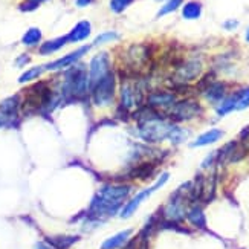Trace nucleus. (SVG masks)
<instances>
[{
	"label": "nucleus",
	"instance_id": "13",
	"mask_svg": "<svg viewBox=\"0 0 249 249\" xmlns=\"http://www.w3.org/2000/svg\"><path fill=\"white\" fill-rule=\"evenodd\" d=\"M90 34H92V25L88 20H81L71 29V32L66 37L69 43H80V41L88 40Z\"/></svg>",
	"mask_w": 249,
	"mask_h": 249
},
{
	"label": "nucleus",
	"instance_id": "1",
	"mask_svg": "<svg viewBox=\"0 0 249 249\" xmlns=\"http://www.w3.org/2000/svg\"><path fill=\"white\" fill-rule=\"evenodd\" d=\"M132 194L128 183H106L96 191L89 207V219L103 223L106 219L113 217L124 207L125 200Z\"/></svg>",
	"mask_w": 249,
	"mask_h": 249
},
{
	"label": "nucleus",
	"instance_id": "2",
	"mask_svg": "<svg viewBox=\"0 0 249 249\" xmlns=\"http://www.w3.org/2000/svg\"><path fill=\"white\" fill-rule=\"evenodd\" d=\"M58 93L61 95L63 101H75L84 100L89 95V77L88 68L83 64H73L69 69L63 71V78L58 84Z\"/></svg>",
	"mask_w": 249,
	"mask_h": 249
},
{
	"label": "nucleus",
	"instance_id": "27",
	"mask_svg": "<svg viewBox=\"0 0 249 249\" xmlns=\"http://www.w3.org/2000/svg\"><path fill=\"white\" fill-rule=\"evenodd\" d=\"M135 0H110V11L115 14H121Z\"/></svg>",
	"mask_w": 249,
	"mask_h": 249
},
{
	"label": "nucleus",
	"instance_id": "11",
	"mask_svg": "<svg viewBox=\"0 0 249 249\" xmlns=\"http://www.w3.org/2000/svg\"><path fill=\"white\" fill-rule=\"evenodd\" d=\"M150 58V52L147 49V46L144 45H133L130 46L127 53H125V63L128 68H141L148 61Z\"/></svg>",
	"mask_w": 249,
	"mask_h": 249
},
{
	"label": "nucleus",
	"instance_id": "9",
	"mask_svg": "<svg viewBox=\"0 0 249 249\" xmlns=\"http://www.w3.org/2000/svg\"><path fill=\"white\" fill-rule=\"evenodd\" d=\"M92 49L90 45H84L78 49L72 51L71 53H66V55H63L57 60H53L48 64H45V69L46 72H58V71H66L69 69L71 66H73V64H77L86 53H88L89 51Z\"/></svg>",
	"mask_w": 249,
	"mask_h": 249
},
{
	"label": "nucleus",
	"instance_id": "29",
	"mask_svg": "<svg viewBox=\"0 0 249 249\" xmlns=\"http://www.w3.org/2000/svg\"><path fill=\"white\" fill-rule=\"evenodd\" d=\"M29 61H31V57L28 53H20V55L16 58L14 64H16V68H25V66H28Z\"/></svg>",
	"mask_w": 249,
	"mask_h": 249
},
{
	"label": "nucleus",
	"instance_id": "26",
	"mask_svg": "<svg viewBox=\"0 0 249 249\" xmlns=\"http://www.w3.org/2000/svg\"><path fill=\"white\" fill-rule=\"evenodd\" d=\"M182 5H183V0H167V2L162 5L160 9L158 11V18L175 13V11H178Z\"/></svg>",
	"mask_w": 249,
	"mask_h": 249
},
{
	"label": "nucleus",
	"instance_id": "6",
	"mask_svg": "<svg viewBox=\"0 0 249 249\" xmlns=\"http://www.w3.org/2000/svg\"><path fill=\"white\" fill-rule=\"evenodd\" d=\"M21 98L20 95H11L0 101V128H14L20 123Z\"/></svg>",
	"mask_w": 249,
	"mask_h": 249
},
{
	"label": "nucleus",
	"instance_id": "19",
	"mask_svg": "<svg viewBox=\"0 0 249 249\" xmlns=\"http://www.w3.org/2000/svg\"><path fill=\"white\" fill-rule=\"evenodd\" d=\"M41 38L43 34L38 28H29L23 34V37H21V45L26 48H37L41 45Z\"/></svg>",
	"mask_w": 249,
	"mask_h": 249
},
{
	"label": "nucleus",
	"instance_id": "8",
	"mask_svg": "<svg viewBox=\"0 0 249 249\" xmlns=\"http://www.w3.org/2000/svg\"><path fill=\"white\" fill-rule=\"evenodd\" d=\"M203 71V64L199 58H191V60H187L183 61L182 64L176 68V72H175V81L178 84H188L194 80H197L200 77V73Z\"/></svg>",
	"mask_w": 249,
	"mask_h": 249
},
{
	"label": "nucleus",
	"instance_id": "24",
	"mask_svg": "<svg viewBox=\"0 0 249 249\" xmlns=\"http://www.w3.org/2000/svg\"><path fill=\"white\" fill-rule=\"evenodd\" d=\"M235 96V110H246L249 109V88H242L234 92Z\"/></svg>",
	"mask_w": 249,
	"mask_h": 249
},
{
	"label": "nucleus",
	"instance_id": "5",
	"mask_svg": "<svg viewBox=\"0 0 249 249\" xmlns=\"http://www.w3.org/2000/svg\"><path fill=\"white\" fill-rule=\"evenodd\" d=\"M168 178H170V175L168 173H162V175L156 179V182L153 183L151 187H148V188H145V190H142V191H139L138 194H135V196L130 199V200H127L125 203H124V207H123V210L120 211V217L121 219H128V217H132V215L136 213V210L141 207V203H142L144 200H147L151 194L153 193H156L159 188H162L165 185V183L168 182Z\"/></svg>",
	"mask_w": 249,
	"mask_h": 249
},
{
	"label": "nucleus",
	"instance_id": "25",
	"mask_svg": "<svg viewBox=\"0 0 249 249\" xmlns=\"http://www.w3.org/2000/svg\"><path fill=\"white\" fill-rule=\"evenodd\" d=\"M120 38V34L115 31H106V32H101L100 36H96L93 43H92V48L93 46H103V45H107V43H112V41H116Z\"/></svg>",
	"mask_w": 249,
	"mask_h": 249
},
{
	"label": "nucleus",
	"instance_id": "15",
	"mask_svg": "<svg viewBox=\"0 0 249 249\" xmlns=\"http://www.w3.org/2000/svg\"><path fill=\"white\" fill-rule=\"evenodd\" d=\"M222 138H223V132L220 128H210V130L203 132L202 135H199L196 139H194V142H191L190 147H193V148L207 147V145H211L214 142H219Z\"/></svg>",
	"mask_w": 249,
	"mask_h": 249
},
{
	"label": "nucleus",
	"instance_id": "12",
	"mask_svg": "<svg viewBox=\"0 0 249 249\" xmlns=\"http://www.w3.org/2000/svg\"><path fill=\"white\" fill-rule=\"evenodd\" d=\"M202 93H203L205 100H207L208 103L217 106L225 98V96H226V84L223 81H215V80H213L210 84H207L202 89Z\"/></svg>",
	"mask_w": 249,
	"mask_h": 249
},
{
	"label": "nucleus",
	"instance_id": "14",
	"mask_svg": "<svg viewBox=\"0 0 249 249\" xmlns=\"http://www.w3.org/2000/svg\"><path fill=\"white\" fill-rule=\"evenodd\" d=\"M132 234H133V230H124V231L116 232L112 237H109V239H106L101 243L100 249H123L128 243Z\"/></svg>",
	"mask_w": 249,
	"mask_h": 249
},
{
	"label": "nucleus",
	"instance_id": "28",
	"mask_svg": "<svg viewBox=\"0 0 249 249\" xmlns=\"http://www.w3.org/2000/svg\"><path fill=\"white\" fill-rule=\"evenodd\" d=\"M45 2H48V0H23V2L18 5V9L23 11V13H32V11H36Z\"/></svg>",
	"mask_w": 249,
	"mask_h": 249
},
{
	"label": "nucleus",
	"instance_id": "31",
	"mask_svg": "<svg viewBox=\"0 0 249 249\" xmlns=\"http://www.w3.org/2000/svg\"><path fill=\"white\" fill-rule=\"evenodd\" d=\"M92 2L93 0H75V5H77L78 8H86V6H89Z\"/></svg>",
	"mask_w": 249,
	"mask_h": 249
},
{
	"label": "nucleus",
	"instance_id": "23",
	"mask_svg": "<svg viewBox=\"0 0 249 249\" xmlns=\"http://www.w3.org/2000/svg\"><path fill=\"white\" fill-rule=\"evenodd\" d=\"M235 110V96L234 93L231 95H226L225 98L215 106V112H217L219 116H225V115H228L231 112Z\"/></svg>",
	"mask_w": 249,
	"mask_h": 249
},
{
	"label": "nucleus",
	"instance_id": "17",
	"mask_svg": "<svg viewBox=\"0 0 249 249\" xmlns=\"http://www.w3.org/2000/svg\"><path fill=\"white\" fill-rule=\"evenodd\" d=\"M190 138V130L185 128V127H180L179 124H175L173 123L171 128H170V133H168V138L167 141H170V142L173 145H180L183 142H187Z\"/></svg>",
	"mask_w": 249,
	"mask_h": 249
},
{
	"label": "nucleus",
	"instance_id": "3",
	"mask_svg": "<svg viewBox=\"0 0 249 249\" xmlns=\"http://www.w3.org/2000/svg\"><path fill=\"white\" fill-rule=\"evenodd\" d=\"M116 75L112 71L90 88L89 93L92 96V104L96 107H110L116 96Z\"/></svg>",
	"mask_w": 249,
	"mask_h": 249
},
{
	"label": "nucleus",
	"instance_id": "7",
	"mask_svg": "<svg viewBox=\"0 0 249 249\" xmlns=\"http://www.w3.org/2000/svg\"><path fill=\"white\" fill-rule=\"evenodd\" d=\"M110 72H112V60L109 52H98L96 55H93L88 68L89 89Z\"/></svg>",
	"mask_w": 249,
	"mask_h": 249
},
{
	"label": "nucleus",
	"instance_id": "20",
	"mask_svg": "<svg viewBox=\"0 0 249 249\" xmlns=\"http://www.w3.org/2000/svg\"><path fill=\"white\" fill-rule=\"evenodd\" d=\"M202 16V3L191 0L182 5V17L185 20H197Z\"/></svg>",
	"mask_w": 249,
	"mask_h": 249
},
{
	"label": "nucleus",
	"instance_id": "32",
	"mask_svg": "<svg viewBox=\"0 0 249 249\" xmlns=\"http://www.w3.org/2000/svg\"><path fill=\"white\" fill-rule=\"evenodd\" d=\"M34 249H53V248H52V246L45 240V242H38V243L34 246Z\"/></svg>",
	"mask_w": 249,
	"mask_h": 249
},
{
	"label": "nucleus",
	"instance_id": "22",
	"mask_svg": "<svg viewBox=\"0 0 249 249\" xmlns=\"http://www.w3.org/2000/svg\"><path fill=\"white\" fill-rule=\"evenodd\" d=\"M185 219H188V222L191 225L196 226V228H203V226H205V214H203V210L200 207H197V205H193L191 208H188Z\"/></svg>",
	"mask_w": 249,
	"mask_h": 249
},
{
	"label": "nucleus",
	"instance_id": "30",
	"mask_svg": "<svg viewBox=\"0 0 249 249\" xmlns=\"http://www.w3.org/2000/svg\"><path fill=\"white\" fill-rule=\"evenodd\" d=\"M237 28H239V20L230 18V20L223 21V29H225V31H235Z\"/></svg>",
	"mask_w": 249,
	"mask_h": 249
},
{
	"label": "nucleus",
	"instance_id": "21",
	"mask_svg": "<svg viewBox=\"0 0 249 249\" xmlns=\"http://www.w3.org/2000/svg\"><path fill=\"white\" fill-rule=\"evenodd\" d=\"M45 72H46L45 64H41V66H32V68H29L28 71H25L23 73L20 75V77H18V83H20V84L32 83V81L38 80Z\"/></svg>",
	"mask_w": 249,
	"mask_h": 249
},
{
	"label": "nucleus",
	"instance_id": "10",
	"mask_svg": "<svg viewBox=\"0 0 249 249\" xmlns=\"http://www.w3.org/2000/svg\"><path fill=\"white\" fill-rule=\"evenodd\" d=\"M178 101V96L175 92H168V90H153L147 95L145 98V106L151 107V109L159 110L164 109V112L167 109L175 104Z\"/></svg>",
	"mask_w": 249,
	"mask_h": 249
},
{
	"label": "nucleus",
	"instance_id": "16",
	"mask_svg": "<svg viewBox=\"0 0 249 249\" xmlns=\"http://www.w3.org/2000/svg\"><path fill=\"white\" fill-rule=\"evenodd\" d=\"M68 43L69 41H68L66 36H61V37H57V38L43 41L41 45L38 46V53H40V55H52V53L61 51L64 46L68 45Z\"/></svg>",
	"mask_w": 249,
	"mask_h": 249
},
{
	"label": "nucleus",
	"instance_id": "4",
	"mask_svg": "<svg viewBox=\"0 0 249 249\" xmlns=\"http://www.w3.org/2000/svg\"><path fill=\"white\" fill-rule=\"evenodd\" d=\"M203 112L200 103H197L196 100H180V101H176L173 104L170 109H167L164 112L165 118L171 123H183V121H191L194 118L200 116Z\"/></svg>",
	"mask_w": 249,
	"mask_h": 249
},
{
	"label": "nucleus",
	"instance_id": "18",
	"mask_svg": "<svg viewBox=\"0 0 249 249\" xmlns=\"http://www.w3.org/2000/svg\"><path fill=\"white\" fill-rule=\"evenodd\" d=\"M78 240H80L78 235H52V237H48L46 239V242L53 249H69Z\"/></svg>",
	"mask_w": 249,
	"mask_h": 249
},
{
	"label": "nucleus",
	"instance_id": "33",
	"mask_svg": "<svg viewBox=\"0 0 249 249\" xmlns=\"http://www.w3.org/2000/svg\"><path fill=\"white\" fill-rule=\"evenodd\" d=\"M245 40L249 43V26H248V29H246V34H245Z\"/></svg>",
	"mask_w": 249,
	"mask_h": 249
}]
</instances>
